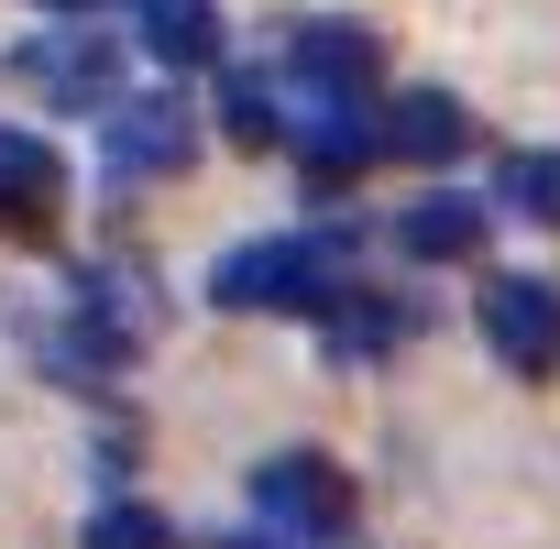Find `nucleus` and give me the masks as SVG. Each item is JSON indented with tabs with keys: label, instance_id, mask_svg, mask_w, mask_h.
Returning <instances> with one entry per match:
<instances>
[{
	"label": "nucleus",
	"instance_id": "1a4fd4ad",
	"mask_svg": "<svg viewBox=\"0 0 560 549\" xmlns=\"http://www.w3.org/2000/svg\"><path fill=\"white\" fill-rule=\"evenodd\" d=\"M143 56L154 67H220V12L209 0H143Z\"/></svg>",
	"mask_w": 560,
	"mask_h": 549
},
{
	"label": "nucleus",
	"instance_id": "f8f14e48",
	"mask_svg": "<svg viewBox=\"0 0 560 549\" xmlns=\"http://www.w3.org/2000/svg\"><path fill=\"white\" fill-rule=\"evenodd\" d=\"M494 198H505L516 220H549V231H560V154H527V143H516L505 176H494Z\"/></svg>",
	"mask_w": 560,
	"mask_h": 549
},
{
	"label": "nucleus",
	"instance_id": "39448f33",
	"mask_svg": "<svg viewBox=\"0 0 560 549\" xmlns=\"http://www.w3.org/2000/svg\"><path fill=\"white\" fill-rule=\"evenodd\" d=\"M483 341L516 374H549L560 363V287H538V274H494V287H483Z\"/></svg>",
	"mask_w": 560,
	"mask_h": 549
},
{
	"label": "nucleus",
	"instance_id": "dca6fc26",
	"mask_svg": "<svg viewBox=\"0 0 560 549\" xmlns=\"http://www.w3.org/2000/svg\"><path fill=\"white\" fill-rule=\"evenodd\" d=\"M231 549H275V538H231Z\"/></svg>",
	"mask_w": 560,
	"mask_h": 549
},
{
	"label": "nucleus",
	"instance_id": "4468645a",
	"mask_svg": "<svg viewBox=\"0 0 560 549\" xmlns=\"http://www.w3.org/2000/svg\"><path fill=\"white\" fill-rule=\"evenodd\" d=\"M89 549H165V527H154L143 505H100V516H89Z\"/></svg>",
	"mask_w": 560,
	"mask_h": 549
},
{
	"label": "nucleus",
	"instance_id": "7ed1b4c3",
	"mask_svg": "<svg viewBox=\"0 0 560 549\" xmlns=\"http://www.w3.org/2000/svg\"><path fill=\"white\" fill-rule=\"evenodd\" d=\"M100 154H110V176H176V165L198 154V121H187L176 89H154V100H110V110H100Z\"/></svg>",
	"mask_w": 560,
	"mask_h": 549
},
{
	"label": "nucleus",
	"instance_id": "f257e3e1",
	"mask_svg": "<svg viewBox=\"0 0 560 549\" xmlns=\"http://www.w3.org/2000/svg\"><path fill=\"white\" fill-rule=\"evenodd\" d=\"M220 308H341L352 297V231H287V242H242L209 274Z\"/></svg>",
	"mask_w": 560,
	"mask_h": 549
},
{
	"label": "nucleus",
	"instance_id": "9b49d317",
	"mask_svg": "<svg viewBox=\"0 0 560 549\" xmlns=\"http://www.w3.org/2000/svg\"><path fill=\"white\" fill-rule=\"evenodd\" d=\"M220 132H231L242 154H264V143H287V78H264V67L220 78Z\"/></svg>",
	"mask_w": 560,
	"mask_h": 549
},
{
	"label": "nucleus",
	"instance_id": "6e6552de",
	"mask_svg": "<svg viewBox=\"0 0 560 549\" xmlns=\"http://www.w3.org/2000/svg\"><path fill=\"white\" fill-rule=\"evenodd\" d=\"M56 198H67V165L34 132H0V231H45Z\"/></svg>",
	"mask_w": 560,
	"mask_h": 549
},
{
	"label": "nucleus",
	"instance_id": "ddd939ff",
	"mask_svg": "<svg viewBox=\"0 0 560 549\" xmlns=\"http://www.w3.org/2000/svg\"><path fill=\"white\" fill-rule=\"evenodd\" d=\"M396 330H407L396 308H363V297H341V308H330V363H363V352H385Z\"/></svg>",
	"mask_w": 560,
	"mask_h": 549
},
{
	"label": "nucleus",
	"instance_id": "423d86ee",
	"mask_svg": "<svg viewBox=\"0 0 560 549\" xmlns=\"http://www.w3.org/2000/svg\"><path fill=\"white\" fill-rule=\"evenodd\" d=\"M374 67H385V45H374L363 23H298V45H287V78H298V89H341V100H363Z\"/></svg>",
	"mask_w": 560,
	"mask_h": 549
},
{
	"label": "nucleus",
	"instance_id": "2eb2a0df",
	"mask_svg": "<svg viewBox=\"0 0 560 549\" xmlns=\"http://www.w3.org/2000/svg\"><path fill=\"white\" fill-rule=\"evenodd\" d=\"M34 12H100V0H34Z\"/></svg>",
	"mask_w": 560,
	"mask_h": 549
},
{
	"label": "nucleus",
	"instance_id": "20e7f679",
	"mask_svg": "<svg viewBox=\"0 0 560 549\" xmlns=\"http://www.w3.org/2000/svg\"><path fill=\"white\" fill-rule=\"evenodd\" d=\"M23 78H34L56 110H110L121 56H110V34H89V12H67L56 34H34V45H23Z\"/></svg>",
	"mask_w": 560,
	"mask_h": 549
},
{
	"label": "nucleus",
	"instance_id": "9d476101",
	"mask_svg": "<svg viewBox=\"0 0 560 549\" xmlns=\"http://www.w3.org/2000/svg\"><path fill=\"white\" fill-rule=\"evenodd\" d=\"M396 242H407L418 264H462V253L483 242V198H451V187H440V198H418V209L396 220Z\"/></svg>",
	"mask_w": 560,
	"mask_h": 549
},
{
	"label": "nucleus",
	"instance_id": "0eeeda50",
	"mask_svg": "<svg viewBox=\"0 0 560 549\" xmlns=\"http://www.w3.org/2000/svg\"><path fill=\"white\" fill-rule=\"evenodd\" d=\"M472 143V110L451 100V89H407L396 110H385V154H407V165H451Z\"/></svg>",
	"mask_w": 560,
	"mask_h": 549
},
{
	"label": "nucleus",
	"instance_id": "f03ea898",
	"mask_svg": "<svg viewBox=\"0 0 560 549\" xmlns=\"http://www.w3.org/2000/svg\"><path fill=\"white\" fill-rule=\"evenodd\" d=\"M253 516L275 538H330L352 516V494H341V472L319 451H275V462H253Z\"/></svg>",
	"mask_w": 560,
	"mask_h": 549
}]
</instances>
